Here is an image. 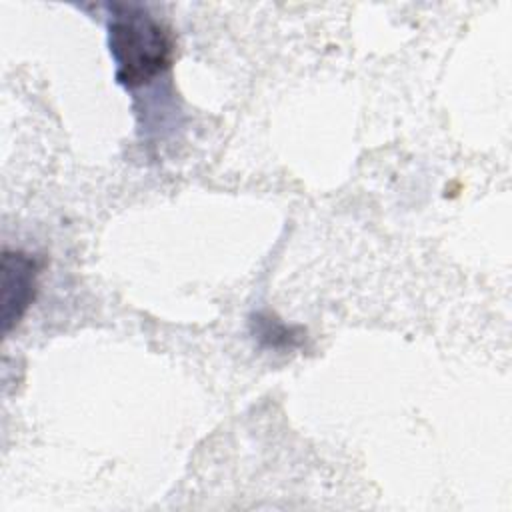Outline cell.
<instances>
[{
  "label": "cell",
  "instance_id": "3957f363",
  "mask_svg": "<svg viewBox=\"0 0 512 512\" xmlns=\"http://www.w3.org/2000/svg\"><path fill=\"white\" fill-rule=\"evenodd\" d=\"M252 334L258 342L266 348H294L302 342L304 330L298 326H288L280 318L268 312L254 314L252 320Z\"/></svg>",
  "mask_w": 512,
  "mask_h": 512
},
{
  "label": "cell",
  "instance_id": "6da1fadb",
  "mask_svg": "<svg viewBox=\"0 0 512 512\" xmlns=\"http://www.w3.org/2000/svg\"><path fill=\"white\" fill-rule=\"evenodd\" d=\"M108 10V48L120 86H144L172 66L176 38L166 22L134 4H108Z\"/></svg>",
  "mask_w": 512,
  "mask_h": 512
},
{
  "label": "cell",
  "instance_id": "7a4b0ae2",
  "mask_svg": "<svg viewBox=\"0 0 512 512\" xmlns=\"http://www.w3.org/2000/svg\"><path fill=\"white\" fill-rule=\"evenodd\" d=\"M2 324L8 334L28 312L38 290L40 264L22 250L2 252Z\"/></svg>",
  "mask_w": 512,
  "mask_h": 512
}]
</instances>
